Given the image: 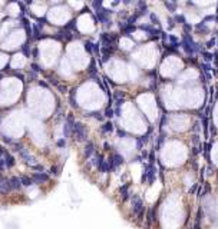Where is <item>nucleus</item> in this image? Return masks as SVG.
<instances>
[{
  "mask_svg": "<svg viewBox=\"0 0 218 229\" xmlns=\"http://www.w3.org/2000/svg\"><path fill=\"white\" fill-rule=\"evenodd\" d=\"M22 52H23V55L30 56V44H29V42H26V43L22 46Z\"/></svg>",
  "mask_w": 218,
  "mask_h": 229,
  "instance_id": "obj_12",
  "label": "nucleus"
},
{
  "mask_svg": "<svg viewBox=\"0 0 218 229\" xmlns=\"http://www.w3.org/2000/svg\"><path fill=\"white\" fill-rule=\"evenodd\" d=\"M92 46H93V44H92L90 42H86V43H85V49H86L87 52H92V49H93Z\"/></svg>",
  "mask_w": 218,
  "mask_h": 229,
  "instance_id": "obj_19",
  "label": "nucleus"
},
{
  "mask_svg": "<svg viewBox=\"0 0 218 229\" xmlns=\"http://www.w3.org/2000/svg\"><path fill=\"white\" fill-rule=\"evenodd\" d=\"M109 162H111L112 168L115 169V168H118V166H121V165L124 163V156H122V155H119V153H113V155H112V157L109 159Z\"/></svg>",
  "mask_w": 218,
  "mask_h": 229,
  "instance_id": "obj_4",
  "label": "nucleus"
},
{
  "mask_svg": "<svg viewBox=\"0 0 218 229\" xmlns=\"http://www.w3.org/2000/svg\"><path fill=\"white\" fill-rule=\"evenodd\" d=\"M73 135H75V138H76V140H85L86 139V127L82 125V123H79V122H76L75 123V127H73Z\"/></svg>",
  "mask_w": 218,
  "mask_h": 229,
  "instance_id": "obj_1",
  "label": "nucleus"
},
{
  "mask_svg": "<svg viewBox=\"0 0 218 229\" xmlns=\"http://www.w3.org/2000/svg\"><path fill=\"white\" fill-rule=\"evenodd\" d=\"M3 159H4L6 168H13V166H14V157H13L10 153H6V155L3 156Z\"/></svg>",
  "mask_w": 218,
  "mask_h": 229,
  "instance_id": "obj_7",
  "label": "nucleus"
},
{
  "mask_svg": "<svg viewBox=\"0 0 218 229\" xmlns=\"http://www.w3.org/2000/svg\"><path fill=\"white\" fill-rule=\"evenodd\" d=\"M182 44L185 46V49H187V52H188V53H194V52L197 50V46H195V43H194V42L189 39V36H185V37H184Z\"/></svg>",
  "mask_w": 218,
  "mask_h": 229,
  "instance_id": "obj_5",
  "label": "nucleus"
},
{
  "mask_svg": "<svg viewBox=\"0 0 218 229\" xmlns=\"http://www.w3.org/2000/svg\"><path fill=\"white\" fill-rule=\"evenodd\" d=\"M57 146L63 148V146H65V139H60V140H57Z\"/></svg>",
  "mask_w": 218,
  "mask_h": 229,
  "instance_id": "obj_22",
  "label": "nucleus"
},
{
  "mask_svg": "<svg viewBox=\"0 0 218 229\" xmlns=\"http://www.w3.org/2000/svg\"><path fill=\"white\" fill-rule=\"evenodd\" d=\"M113 113H115V112H113V109H112L111 106H108V108H106V112H105V116H106V117H112Z\"/></svg>",
  "mask_w": 218,
  "mask_h": 229,
  "instance_id": "obj_17",
  "label": "nucleus"
},
{
  "mask_svg": "<svg viewBox=\"0 0 218 229\" xmlns=\"http://www.w3.org/2000/svg\"><path fill=\"white\" fill-rule=\"evenodd\" d=\"M93 152H95V145L92 142H87L85 149H83V157H90L93 155Z\"/></svg>",
  "mask_w": 218,
  "mask_h": 229,
  "instance_id": "obj_6",
  "label": "nucleus"
},
{
  "mask_svg": "<svg viewBox=\"0 0 218 229\" xmlns=\"http://www.w3.org/2000/svg\"><path fill=\"white\" fill-rule=\"evenodd\" d=\"M32 69H33L35 72H40V66L36 65V63H32Z\"/></svg>",
  "mask_w": 218,
  "mask_h": 229,
  "instance_id": "obj_20",
  "label": "nucleus"
},
{
  "mask_svg": "<svg viewBox=\"0 0 218 229\" xmlns=\"http://www.w3.org/2000/svg\"><path fill=\"white\" fill-rule=\"evenodd\" d=\"M22 26H23V27H26L27 36L30 37V35H32V30H30V23H29V20H27L26 17H23V16H22Z\"/></svg>",
  "mask_w": 218,
  "mask_h": 229,
  "instance_id": "obj_11",
  "label": "nucleus"
},
{
  "mask_svg": "<svg viewBox=\"0 0 218 229\" xmlns=\"http://www.w3.org/2000/svg\"><path fill=\"white\" fill-rule=\"evenodd\" d=\"M38 56H39V49H38V47H35V49H33V57H35V59H38Z\"/></svg>",
  "mask_w": 218,
  "mask_h": 229,
  "instance_id": "obj_21",
  "label": "nucleus"
},
{
  "mask_svg": "<svg viewBox=\"0 0 218 229\" xmlns=\"http://www.w3.org/2000/svg\"><path fill=\"white\" fill-rule=\"evenodd\" d=\"M20 156H22V157H23V159H25L27 163H33V162H35V157H33L30 153L27 152L26 149H23V151L20 152Z\"/></svg>",
  "mask_w": 218,
  "mask_h": 229,
  "instance_id": "obj_9",
  "label": "nucleus"
},
{
  "mask_svg": "<svg viewBox=\"0 0 218 229\" xmlns=\"http://www.w3.org/2000/svg\"><path fill=\"white\" fill-rule=\"evenodd\" d=\"M65 29H66V30H76V20H75V19L70 20V22L65 26Z\"/></svg>",
  "mask_w": 218,
  "mask_h": 229,
  "instance_id": "obj_13",
  "label": "nucleus"
},
{
  "mask_svg": "<svg viewBox=\"0 0 218 229\" xmlns=\"http://www.w3.org/2000/svg\"><path fill=\"white\" fill-rule=\"evenodd\" d=\"M1 139H3V140H4L7 145H10V146H12V145L16 142L14 139H10V138H9V136H6V135H1Z\"/></svg>",
  "mask_w": 218,
  "mask_h": 229,
  "instance_id": "obj_15",
  "label": "nucleus"
},
{
  "mask_svg": "<svg viewBox=\"0 0 218 229\" xmlns=\"http://www.w3.org/2000/svg\"><path fill=\"white\" fill-rule=\"evenodd\" d=\"M100 130H102L103 133H111V132L113 130V125H112L111 122H106V123H103V125H102Z\"/></svg>",
  "mask_w": 218,
  "mask_h": 229,
  "instance_id": "obj_10",
  "label": "nucleus"
},
{
  "mask_svg": "<svg viewBox=\"0 0 218 229\" xmlns=\"http://www.w3.org/2000/svg\"><path fill=\"white\" fill-rule=\"evenodd\" d=\"M86 116L89 117H95V119H98V120H103V116L100 113H98V112H90V113H86Z\"/></svg>",
  "mask_w": 218,
  "mask_h": 229,
  "instance_id": "obj_14",
  "label": "nucleus"
},
{
  "mask_svg": "<svg viewBox=\"0 0 218 229\" xmlns=\"http://www.w3.org/2000/svg\"><path fill=\"white\" fill-rule=\"evenodd\" d=\"M9 186H10L12 192H13V191H19V189H22V188H23V186H22V181H20V178H17V176L9 178Z\"/></svg>",
  "mask_w": 218,
  "mask_h": 229,
  "instance_id": "obj_3",
  "label": "nucleus"
},
{
  "mask_svg": "<svg viewBox=\"0 0 218 229\" xmlns=\"http://www.w3.org/2000/svg\"><path fill=\"white\" fill-rule=\"evenodd\" d=\"M89 73H90V75H95V73H96V67H95V62H92V63H90V66H89Z\"/></svg>",
  "mask_w": 218,
  "mask_h": 229,
  "instance_id": "obj_18",
  "label": "nucleus"
},
{
  "mask_svg": "<svg viewBox=\"0 0 218 229\" xmlns=\"http://www.w3.org/2000/svg\"><path fill=\"white\" fill-rule=\"evenodd\" d=\"M39 83H40V86H43V87H47V85H46L44 82H39Z\"/></svg>",
  "mask_w": 218,
  "mask_h": 229,
  "instance_id": "obj_24",
  "label": "nucleus"
},
{
  "mask_svg": "<svg viewBox=\"0 0 218 229\" xmlns=\"http://www.w3.org/2000/svg\"><path fill=\"white\" fill-rule=\"evenodd\" d=\"M32 179H33L35 185H42V183H46L49 181V175L44 173V172H35Z\"/></svg>",
  "mask_w": 218,
  "mask_h": 229,
  "instance_id": "obj_2",
  "label": "nucleus"
},
{
  "mask_svg": "<svg viewBox=\"0 0 218 229\" xmlns=\"http://www.w3.org/2000/svg\"><path fill=\"white\" fill-rule=\"evenodd\" d=\"M20 181H22V186H25V188H30L32 185H35V182L30 176H22Z\"/></svg>",
  "mask_w": 218,
  "mask_h": 229,
  "instance_id": "obj_8",
  "label": "nucleus"
},
{
  "mask_svg": "<svg viewBox=\"0 0 218 229\" xmlns=\"http://www.w3.org/2000/svg\"><path fill=\"white\" fill-rule=\"evenodd\" d=\"M0 159H1V156H0Z\"/></svg>",
  "mask_w": 218,
  "mask_h": 229,
  "instance_id": "obj_25",
  "label": "nucleus"
},
{
  "mask_svg": "<svg viewBox=\"0 0 218 229\" xmlns=\"http://www.w3.org/2000/svg\"><path fill=\"white\" fill-rule=\"evenodd\" d=\"M118 135H119L121 138H122V136H126V133H125L124 130H118Z\"/></svg>",
  "mask_w": 218,
  "mask_h": 229,
  "instance_id": "obj_23",
  "label": "nucleus"
},
{
  "mask_svg": "<svg viewBox=\"0 0 218 229\" xmlns=\"http://www.w3.org/2000/svg\"><path fill=\"white\" fill-rule=\"evenodd\" d=\"M50 173H52V175H55V176H59V175H60V169H59V166H52V168H50Z\"/></svg>",
  "mask_w": 218,
  "mask_h": 229,
  "instance_id": "obj_16",
  "label": "nucleus"
}]
</instances>
